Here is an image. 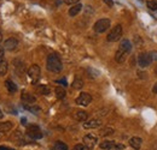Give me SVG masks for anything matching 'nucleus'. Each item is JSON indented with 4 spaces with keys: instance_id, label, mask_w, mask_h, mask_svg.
I'll list each match as a JSON object with an SVG mask.
<instances>
[{
    "instance_id": "1",
    "label": "nucleus",
    "mask_w": 157,
    "mask_h": 150,
    "mask_svg": "<svg viewBox=\"0 0 157 150\" xmlns=\"http://www.w3.org/2000/svg\"><path fill=\"white\" fill-rule=\"evenodd\" d=\"M131 51H132V43H131V41L127 40V38L122 40L121 43H120V47H118L117 52L115 54V60L117 61L118 64L124 62V60L127 59L128 54L131 53Z\"/></svg>"
},
{
    "instance_id": "2",
    "label": "nucleus",
    "mask_w": 157,
    "mask_h": 150,
    "mask_svg": "<svg viewBox=\"0 0 157 150\" xmlns=\"http://www.w3.org/2000/svg\"><path fill=\"white\" fill-rule=\"evenodd\" d=\"M46 67L50 72L53 73H59L63 69V64L62 60L57 54H50L47 56V61H46Z\"/></svg>"
},
{
    "instance_id": "3",
    "label": "nucleus",
    "mask_w": 157,
    "mask_h": 150,
    "mask_svg": "<svg viewBox=\"0 0 157 150\" xmlns=\"http://www.w3.org/2000/svg\"><path fill=\"white\" fill-rule=\"evenodd\" d=\"M110 24H111V23H110V19L101 18L94 23V25H93V30H94L97 34H101V33L106 31V30L110 28Z\"/></svg>"
},
{
    "instance_id": "4",
    "label": "nucleus",
    "mask_w": 157,
    "mask_h": 150,
    "mask_svg": "<svg viewBox=\"0 0 157 150\" xmlns=\"http://www.w3.org/2000/svg\"><path fill=\"white\" fill-rule=\"evenodd\" d=\"M28 77L32 82V84H36L39 82L40 76H41V70L38 65H32L29 69H28Z\"/></svg>"
},
{
    "instance_id": "5",
    "label": "nucleus",
    "mask_w": 157,
    "mask_h": 150,
    "mask_svg": "<svg viewBox=\"0 0 157 150\" xmlns=\"http://www.w3.org/2000/svg\"><path fill=\"white\" fill-rule=\"evenodd\" d=\"M121 38H122V27H121L120 24H117V25H115V27L111 29V31L109 33L106 40H108L109 42H116V41H118Z\"/></svg>"
},
{
    "instance_id": "6",
    "label": "nucleus",
    "mask_w": 157,
    "mask_h": 150,
    "mask_svg": "<svg viewBox=\"0 0 157 150\" xmlns=\"http://www.w3.org/2000/svg\"><path fill=\"white\" fill-rule=\"evenodd\" d=\"M21 100H22L23 107H25V106H34L36 103V97L33 94L28 93V91H23L21 94Z\"/></svg>"
},
{
    "instance_id": "7",
    "label": "nucleus",
    "mask_w": 157,
    "mask_h": 150,
    "mask_svg": "<svg viewBox=\"0 0 157 150\" xmlns=\"http://www.w3.org/2000/svg\"><path fill=\"white\" fill-rule=\"evenodd\" d=\"M27 134L32 139H40L42 137V132L38 125H28L27 127Z\"/></svg>"
},
{
    "instance_id": "8",
    "label": "nucleus",
    "mask_w": 157,
    "mask_h": 150,
    "mask_svg": "<svg viewBox=\"0 0 157 150\" xmlns=\"http://www.w3.org/2000/svg\"><path fill=\"white\" fill-rule=\"evenodd\" d=\"M75 102L78 103V106H88L91 102H92V96L88 94V93H81V94L78 96V98L75 100Z\"/></svg>"
},
{
    "instance_id": "9",
    "label": "nucleus",
    "mask_w": 157,
    "mask_h": 150,
    "mask_svg": "<svg viewBox=\"0 0 157 150\" xmlns=\"http://www.w3.org/2000/svg\"><path fill=\"white\" fill-rule=\"evenodd\" d=\"M97 142H98L97 136H94V134H92V133L86 134V136L83 137V144H85L90 150L93 149V148L97 145Z\"/></svg>"
},
{
    "instance_id": "10",
    "label": "nucleus",
    "mask_w": 157,
    "mask_h": 150,
    "mask_svg": "<svg viewBox=\"0 0 157 150\" xmlns=\"http://www.w3.org/2000/svg\"><path fill=\"white\" fill-rule=\"evenodd\" d=\"M152 62V59L150 56V53H140L138 56V64L140 67H147Z\"/></svg>"
},
{
    "instance_id": "11",
    "label": "nucleus",
    "mask_w": 157,
    "mask_h": 150,
    "mask_svg": "<svg viewBox=\"0 0 157 150\" xmlns=\"http://www.w3.org/2000/svg\"><path fill=\"white\" fill-rule=\"evenodd\" d=\"M17 46H18V41H17V38H7L5 42H4V48L6 49V51H15L16 48H17Z\"/></svg>"
},
{
    "instance_id": "12",
    "label": "nucleus",
    "mask_w": 157,
    "mask_h": 150,
    "mask_svg": "<svg viewBox=\"0 0 157 150\" xmlns=\"http://www.w3.org/2000/svg\"><path fill=\"white\" fill-rule=\"evenodd\" d=\"M101 125V120L100 119H91V120H86L83 123V129H97Z\"/></svg>"
},
{
    "instance_id": "13",
    "label": "nucleus",
    "mask_w": 157,
    "mask_h": 150,
    "mask_svg": "<svg viewBox=\"0 0 157 150\" xmlns=\"http://www.w3.org/2000/svg\"><path fill=\"white\" fill-rule=\"evenodd\" d=\"M141 138H139V137H132L131 139H129V145L133 148V149H140V147H141Z\"/></svg>"
},
{
    "instance_id": "14",
    "label": "nucleus",
    "mask_w": 157,
    "mask_h": 150,
    "mask_svg": "<svg viewBox=\"0 0 157 150\" xmlns=\"http://www.w3.org/2000/svg\"><path fill=\"white\" fill-rule=\"evenodd\" d=\"M5 87H6V89L9 90L10 94H15L17 91V85L12 80H10V79H6L5 80Z\"/></svg>"
},
{
    "instance_id": "15",
    "label": "nucleus",
    "mask_w": 157,
    "mask_h": 150,
    "mask_svg": "<svg viewBox=\"0 0 157 150\" xmlns=\"http://www.w3.org/2000/svg\"><path fill=\"white\" fill-rule=\"evenodd\" d=\"M81 10H82V5H81V4H75L74 6H71V7L69 9V16L75 17Z\"/></svg>"
},
{
    "instance_id": "16",
    "label": "nucleus",
    "mask_w": 157,
    "mask_h": 150,
    "mask_svg": "<svg viewBox=\"0 0 157 150\" xmlns=\"http://www.w3.org/2000/svg\"><path fill=\"white\" fill-rule=\"evenodd\" d=\"M12 123H10V121H1L0 123V132H2V133H5V132H9L11 129H12Z\"/></svg>"
},
{
    "instance_id": "17",
    "label": "nucleus",
    "mask_w": 157,
    "mask_h": 150,
    "mask_svg": "<svg viewBox=\"0 0 157 150\" xmlns=\"http://www.w3.org/2000/svg\"><path fill=\"white\" fill-rule=\"evenodd\" d=\"M7 70H9V64L5 59H1L0 60V76H5L7 73Z\"/></svg>"
},
{
    "instance_id": "18",
    "label": "nucleus",
    "mask_w": 157,
    "mask_h": 150,
    "mask_svg": "<svg viewBox=\"0 0 157 150\" xmlns=\"http://www.w3.org/2000/svg\"><path fill=\"white\" fill-rule=\"evenodd\" d=\"M87 118H88V114L85 112V111H78L76 114H75V119H76L78 121L85 123V121L87 120Z\"/></svg>"
},
{
    "instance_id": "19",
    "label": "nucleus",
    "mask_w": 157,
    "mask_h": 150,
    "mask_svg": "<svg viewBox=\"0 0 157 150\" xmlns=\"http://www.w3.org/2000/svg\"><path fill=\"white\" fill-rule=\"evenodd\" d=\"M71 87H73L75 90H80V89L83 87V80H82V78H80V77H75V79H74V82H73Z\"/></svg>"
},
{
    "instance_id": "20",
    "label": "nucleus",
    "mask_w": 157,
    "mask_h": 150,
    "mask_svg": "<svg viewBox=\"0 0 157 150\" xmlns=\"http://www.w3.org/2000/svg\"><path fill=\"white\" fill-rule=\"evenodd\" d=\"M55 94H56V97L59 98V100H62V98H64L65 97V89L64 88H62V87H57L56 89H55Z\"/></svg>"
},
{
    "instance_id": "21",
    "label": "nucleus",
    "mask_w": 157,
    "mask_h": 150,
    "mask_svg": "<svg viewBox=\"0 0 157 150\" xmlns=\"http://www.w3.org/2000/svg\"><path fill=\"white\" fill-rule=\"evenodd\" d=\"M36 93L40 95H48L50 94V88L47 85H38L36 87Z\"/></svg>"
},
{
    "instance_id": "22",
    "label": "nucleus",
    "mask_w": 157,
    "mask_h": 150,
    "mask_svg": "<svg viewBox=\"0 0 157 150\" xmlns=\"http://www.w3.org/2000/svg\"><path fill=\"white\" fill-rule=\"evenodd\" d=\"M114 144H115L114 141H104V142H101V143L99 144V148H100V149L108 150L111 145H114Z\"/></svg>"
},
{
    "instance_id": "23",
    "label": "nucleus",
    "mask_w": 157,
    "mask_h": 150,
    "mask_svg": "<svg viewBox=\"0 0 157 150\" xmlns=\"http://www.w3.org/2000/svg\"><path fill=\"white\" fill-rule=\"evenodd\" d=\"M55 149L56 150H68V145H67L65 143L60 142V141H57V142L55 143Z\"/></svg>"
},
{
    "instance_id": "24",
    "label": "nucleus",
    "mask_w": 157,
    "mask_h": 150,
    "mask_svg": "<svg viewBox=\"0 0 157 150\" xmlns=\"http://www.w3.org/2000/svg\"><path fill=\"white\" fill-rule=\"evenodd\" d=\"M113 133H114V129H111V127H105L100 132L101 136H109V134H113Z\"/></svg>"
},
{
    "instance_id": "25",
    "label": "nucleus",
    "mask_w": 157,
    "mask_h": 150,
    "mask_svg": "<svg viewBox=\"0 0 157 150\" xmlns=\"http://www.w3.org/2000/svg\"><path fill=\"white\" fill-rule=\"evenodd\" d=\"M147 6L150 10H157V0H149Z\"/></svg>"
},
{
    "instance_id": "26",
    "label": "nucleus",
    "mask_w": 157,
    "mask_h": 150,
    "mask_svg": "<svg viewBox=\"0 0 157 150\" xmlns=\"http://www.w3.org/2000/svg\"><path fill=\"white\" fill-rule=\"evenodd\" d=\"M122 149H124V145L123 144H114V145H111L110 148L108 150H122Z\"/></svg>"
},
{
    "instance_id": "27",
    "label": "nucleus",
    "mask_w": 157,
    "mask_h": 150,
    "mask_svg": "<svg viewBox=\"0 0 157 150\" xmlns=\"http://www.w3.org/2000/svg\"><path fill=\"white\" fill-rule=\"evenodd\" d=\"M74 150H90L85 144H76L75 147H74Z\"/></svg>"
},
{
    "instance_id": "28",
    "label": "nucleus",
    "mask_w": 157,
    "mask_h": 150,
    "mask_svg": "<svg viewBox=\"0 0 157 150\" xmlns=\"http://www.w3.org/2000/svg\"><path fill=\"white\" fill-rule=\"evenodd\" d=\"M78 1L80 0H64V2L68 5H75V4H78Z\"/></svg>"
},
{
    "instance_id": "29",
    "label": "nucleus",
    "mask_w": 157,
    "mask_h": 150,
    "mask_svg": "<svg viewBox=\"0 0 157 150\" xmlns=\"http://www.w3.org/2000/svg\"><path fill=\"white\" fill-rule=\"evenodd\" d=\"M4 54H5V48H4V46L0 45V60L4 59Z\"/></svg>"
},
{
    "instance_id": "30",
    "label": "nucleus",
    "mask_w": 157,
    "mask_h": 150,
    "mask_svg": "<svg viewBox=\"0 0 157 150\" xmlns=\"http://www.w3.org/2000/svg\"><path fill=\"white\" fill-rule=\"evenodd\" d=\"M103 1H104L109 7H113V6H114V1H113V0H103Z\"/></svg>"
},
{
    "instance_id": "31",
    "label": "nucleus",
    "mask_w": 157,
    "mask_h": 150,
    "mask_svg": "<svg viewBox=\"0 0 157 150\" xmlns=\"http://www.w3.org/2000/svg\"><path fill=\"white\" fill-rule=\"evenodd\" d=\"M150 56H151L152 61H154V60H157V52H150Z\"/></svg>"
},
{
    "instance_id": "32",
    "label": "nucleus",
    "mask_w": 157,
    "mask_h": 150,
    "mask_svg": "<svg viewBox=\"0 0 157 150\" xmlns=\"http://www.w3.org/2000/svg\"><path fill=\"white\" fill-rule=\"evenodd\" d=\"M0 150H13L12 148H9V147H4V145H1L0 147Z\"/></svg>"
},
{
    "instance_id": "33",
    "label": "nucleus",
    "mask_w": 157,
    "mask_h": 150,
    "mask_svg": "<svg viewBox=\"0 0 157 150\" xmlns=\"http://www.w3.org/2000/svg\"><path fill=\"white\" fill-rule=\"evenodd\" d=\"M152 91L157 94V83H155V85H154V88H152Z\"/></svg>"
},
{
    "instance_id": "34",
    "label": "nucleus",
    "mask_w": 157,
    "mask_h": 150,
    "mask_svg": "<svg viewBox=\"0 0 157 150\" xmlns=\"http://www.w3.org/2000/svg\"><path fill=\"white\" fill-rule=\"evenodd\" d=\"M21 123H22L23 125H25V124H27V120H25V118H22V120H21Z\"/></svg>"
},
{
    "instance_id": "35",
    "label": "nucleus",
    "mask_w": 157,
    "mask_h": 150,
    "mask_svg": "<svg viewBox=\"0 0 157 150\" xmlns=\"http://www.w3.org/2000/svg\"><path fill=\"white\" fill-rule=\"evenodd\" d=\"M1 40H2V34H1V31H0V42H1Z\"/></svg>"
},
{
    "instance_id": "36",
    "label": "nucleus",
    "mask_w": 157,
    "mask_h": 150,
    "mask_svg": "<svg viewBox=\"0 0 157 150\" xmlns=\"http://www.w3.org/2000/svg\"><path fill=\"white\" fill-rule=\"evenodd\" d=\"M2 118V112H1V109H0V119Z\"/></svg>"
},
{
    "instance_id": "37",
    "label": "nucleus",
    "mask_w": 157,
    "mask_h": 150,
    "mask_svg": "<svg viewBox=\"0 0 157 150\" xmlns=\"http://www.w3.org/2000/svg\"><path fill=\"white\" fill-rule=\"evenodd\" d=\"M155 72H156V75H157V66L155 67Z\"/></svg>"
}]
</instances>
